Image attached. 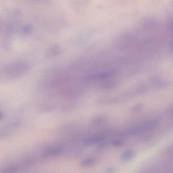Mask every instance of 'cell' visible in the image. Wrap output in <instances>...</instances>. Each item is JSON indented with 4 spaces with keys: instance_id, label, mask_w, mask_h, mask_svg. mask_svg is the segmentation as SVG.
I'll return each mask as SVG.
<instances>
[{
    "instance_id": "1",
    "label": "cell",
    "mask_w": 173,
    "mask_h": 173,
    "mask_svg": "<svg viewBox=\"0 0 173 173\" xmlns=\"http://www.w3.org/2000/svg\"><path fill=\"white\" fill-rule=\"evenodd\" d=\"M28 69L27 63L23 61H16L7 65L5 68V73L10 79H15L25 74Z\"/></svg>"
},
{
    "instance_id": "2",
    "label": "cell",
    "mask_w": 173,
    "mask_h": 173,
    "mask_svg": "<svg viewBox=\"0 0 173 173\" xmlns=\"http://www.w3.org/2000/svg\"><path fill=\"white\" fill-rule=\"evenodd\" d=\"M158 120L157 119H152L150 120L144 122L138 126L133 127L131 128H129L124 132H121L119 135L121 137L127 136H132L137 134H139L140 132H146L147 130H150L152 128L156 127L158 124Z\"/></svg>"
},
{
    "instance_id": "3",
    "label": "cell",
    "mask_w": 173,
    "mask_h": 173,
    "mask_svg": "<svg viewBox=\"0 0 173 173\" xmlns=\"http://www.w3.org/2000/svg\"><path fill=\"white\" fill-rule=\"evenodd\" d=\"M115 70H110V71H105L104 72L97 73L95 74L91 75L86 78V81H93V80H99V79H104L106 78H109L114 75L115 74Z\"/></svg>"
},
{
    "instance_id": "4",
    "label": "cell",
    "mask_w": 173,
    "mask_h": 173,
    "mask_svg": "<svg viewBox=\"0 0 173 173\" xmlns=\"http://www.w3.org/2000/svg\"><path fill=\"white\" fill-rule=\"evenodd\" d=\"M63 150L61 147L52 146L48 147L43 152V156L44 157L59 156L62 154Z\"/></svg>"
},
{
    "instance_id": "5",
    "label": "cell",
    "mask_w": 173,
    "mask_h": 173,
    "mask_svg": "<svg viewBox=\"0 0 173 173\" xmlns=\"http://www.w3.org/2000/svg\"><path fill=\"white\" fill-rule=\"evenodd\" d=\"M62 52V49L59 45H53L47 50L46 55L49 58H55L61 54Z\"/></svg>"
},
{
    "instance_id": "6",
    "label": "cell",
    "mask_w": 173,
    "mask_h": 173,
    "mask_svg": "<svg viewBox=\"0 0 173 173\" xmlns=\"http://www.w3.org/2000/svg\"><path fill=\"white\" fill-rule=\"evenodd\" d=\"M105 139V137L103 135L91 136L85 140L84 144L85 146H91L99 143Z\"/></svg>"
},
{
    "instance_id": "7",
    "label": "cell",
    "mask_w": 173,
    "mask_h": 173,
    "mask_svg": "<svg viewBox=\"0 0 173 173\" xmlns=\"http://www.w3.org/2000/svg\"><path fill=\"white\" fill-rule=\"evenodd\" d=\"M135 153L132 149H128L124 152L121 156V160L124 162H128L132 159L135 156Z\"/></svg>"
},
{
    "instance_id": "8",
    "label": "cell",
    "mask_w": 173,
    "mask_h": 173,
    "mask_svg": "<svg viewBox=\"0 0 173 173\" xmlns=\"http://www.w3.org/2000/svg\"><path fill=\"white\" fill-rule=\"evenodd\" d=\"M117 82H115L114 81H108L101 84L100 88L105 90H111L116 88L117 86Z\"/></svg>"
},
{
    "instance_id": "9",
    "label": "cell",
    "mask_w": 173,
    "mask_h": 173,
    "mask_svg": "<svg viewBox=\"0 0 173 173\" xmlns=\"http://www.w3.org/2000/svg\"><path fill=\"white\" fill-rule=\"evenodd\" d=\"M96 162V160L95 158L93 157H89V158H85L84 160H82L80 162V166L83 167H89L95 164Z\"/></svg>"
},
{
    "instance_id": "10",
    "label": "cell",
    "mask_w": 173,
    "mask_h": 173,
    "mask_svg": "<svg viewBox=\"0 0 173 173\" xmlns=\"http://www.w3.org/2000/svg\"><path fill=\"white\" fill-rule=\"evenodd\" d=\"M105 121V117L103 115L96 116L92 120V124L94 125H100Z\"/></svg>"
},
{
    "instance_id": "11",
    "label": "cell",
    "mask_w": 173,
    "mask_h": 173,
    "mask_svg": "<svg viewBox=\"0 0 173 173\" xmlns=\"http://www.w3.org/2000/svg\"><path fill=\"white\" fill-rule=\"evenodd\" d=\"M35 158L32 157H29L28 158H25L23 162V164L25 166H31L34 164L35 163Z\"/></svg>"
},
{
    "instance_id": "12",
    "label": "cell",
    "mask_w": 173,
    "mask_h": 173,
    "mask_svg": "<svg viewBox=\"0 0 173 173\" xmlns=\"http://www.w3.org/2000/svg\"><path fill=\"white\" fill-rule=\"evenodd\" d=\"M32 30H33L32 26L30 24H27L23 26V28L21 29V31L24 34H29L32 33Z\"/></svg>"
},
{
    "instance_id": "13",
    "label": "cell",
    "mask_w": 173,
    "mask_h": 173,
    "mask_svg": "<svg viewBox=\"0 0 173 173\" xmlns=\"http://www.w3.org/2000/svg\"><path fill=\"white\" fill-rule=\"evenodd\" d=\"M125 143V141L123 139V138H117L114 140L112 142V144L115 147H119L121 146V145H124Z\"/></svg>"
},
{
    "instance_id": "14",
    "label": "cell",
    "mask_w": 173,
    "mask_h": 173,
    "mask_svg": "<svg viewBox=\"0 0 173 173\" xmlns=\"http://www.w3.org/2000/svg\"><path fill=\"white\" fill-rule=\"evenodd\" d=\"M18 169V166L13 165V166H10L7 168H6L4 172L5 173H13V172L17 171Z\"/></svg>"
},
{
    "instance_id": "15",
    "label": "cell",
    "mask_w": 173,
    "mask_h": 173,
    "mask_svg": "<svg viewBox=\"0 0 173 173\" xmlns=\"http://www.w3.org/2000/svg\"><path fill=\"white\" fill-rule=\"evenodd\" d=\"M168 28L169 31L173 32V17L170 19L168 23Z\"/></svg>"
},
{
    "instance_id": "16",
    "label": "cell",
    "mask_w": 173,
    "mask_h": 173,
    "mask_svg": "<svg viewBox=\"0 0 173 173\" xmlns=\"http://www.w3.org/2000/svg\"><path fill=\"white\" fill-rule=\"evenodd\" d=\"M142 107V106L141 105H136V106H135L133 108L132 111H138L139 110H140V109H141Z\"/></svg>"
},
{
    "instance_id": "17",
    "label": "cell",
    "mask_w": 173,
    "mask_h": 173,
    "mask_svg": "<svg viewBox=\"0 0 173 173\" xmlns=\"http://www.w3.org/2000/svg\"><path fill=\"white\" fill-rule=\"evenodd\" d=\"M169 52L173 55V40H172L169 43Z\"/></svg>"
},
{
    "instance_id": "18",
    "label": "cell",
    "mask_w": 173,
    "mask_h": 173,
    "mask_svg": "<svg viewBox=\"0 0 173 173\" xmlns=\"http://www.w3.org/2000/svg\"><path fill=\"white\" fill-rule=\"evenodd\" d=\"M35 1H37V2H41V3H45L50 2V0H35Z\"/></svg>"
},
{
    "instance_id": "19",
    "label": "cell",
    "mask_w": 173,
    "mask_h": 173,
    "mask_svg": "<svg viewBox=\"0 0 173 173\" xmlns=\"http://www.w3.org/2000/svg\"><path fill=\"white\" fill-rule=\"evenodd\" d=\"M4 117V114L2 112L0 111V120H2Z\"/></svg>"
},
{
    "instance_id": "20",
    "label": "cell",
    "mask_w": 173,
    "mask_h": 173,
    "mask_svg": "<svg viewBox=\"0 0 173 173\" xmlns=\"http://www.w3.org/2000/svg\"><path fill=\"white\" fill-rule=\"evenodd\" d=\"M172 112H173V110H172Z\"/></svg>"
}]
</instances>
